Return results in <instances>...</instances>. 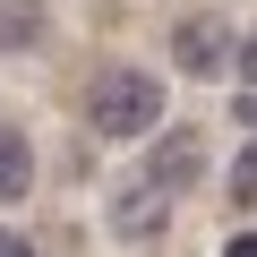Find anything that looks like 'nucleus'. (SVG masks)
<instances>
[{"label": "nucleus", "instance_id": "1", "mask_svg": "<svg viewBox=\"0 0 257 257\" xmlns=\"http://www.w3.org/2000/svg\"><path fill=\"white\" fill-rule=\"evenodd\" d=\"M86 128H94V138H120V146L155 138V128H163V77L155 69H94Z\"/></svg>", "mask_w": 257, "mask_h": 257}, {"label": "nucleus", "instance_id": "2", "mask_svg": "<svg viewBox=\"0 0 257 257\" xmlns=\"http://www.w3.org/2000/svg\"><path fill=\"white\" fill-rule=\"evenodd\" d=\"M206 180V128H155V155H146V189L180 197Z\"/></svg>", "mask_w": 257, "mask_h": 257}, {"label": "nucleus", "instance_id": "3", "mask_svg": "<svg viewBox=\"0 0 257 257\" xmlns=\"http://www.w3.org/2000/svg\"><path fill=\"white\" fill-rule=\"evenodd\" d=\"M172 60H180L189 77H214V69H231V35H223V18H206V9L172 18Z\"/></svg>", "mask_w": 257, "mask_h": 257}, {"label": "nucleus", "instance_id": "4", "mask_svg": "<svg viewBox=\"0 0 257 257\" xmlns=\"http://www.w3.org/2000/svg\"><path fill=\"white\" fill-rule=\"evenodd\" d=\"M26 189H35V138L0 128V206H26Z\"/></svg>", "mask_w": 257, "mask_h": 257}, {"label": "nucleus", "instance_id": "5", "mask_svg": "<svg viewBox=\"0 0 257 257\" xmlns=\"http://www.w3.org/2000/svg\"><path fill=\"white\" fill-rule=\"evenodd\" d=\"M163 206H172V197H155V189H120V197H111V231H120V240H155V231H163Z\"/></svg>", "mask_w": 257, "mask_h": 257}, {"label": "nucleus", "instance_id": "6", "mask_svg": "<svg viewBox=\"0 0 257 257\" xmlns=\"http://www.w3.org/2000/svg\"><path fill=\"white\" fill-rule=\"evenodd\" d=\"M43 43V0H0V52H35Z\"/></svg>", "mask_w": 257, "mask_h": 257}, {"label": "nucleus", "instance_id": "7", "mask_svg": "<svg viewBox=\"0 0 257 257\" xmlns=\"http://www.w3.org/2000/svg\"><path fill=\"white\" fill-rule=\"evenodd\" d=\"M223 189H231V206H257V146L231 155V180H223Z\"/></svg>", "mask_w": 257, "mask_h": 257}, {"label": "nucleus", "instance_id": "8", "mask_svg": "<svg viewBox=\"0 0 257 257\" xmlns=\"http://www.w3.org/2000/svg\"><path fill=\"white\" fill-rule=\"evenodd\" d=\"M231 60H240V77H248V94H257V35H248V43H231Z\"/></svg>", "mask_w": 257, "mask_h": 257}, {"label": "nucleus", "instance_id": "9", "mask_svg": "<svg viewBox=\"0 0 257 257\" xmlns=\"http://www.w3.org/2000/svg\"><path fill=\"white\" fill-rule=\"evenodd\" d=\"M0 257H43V248H35L26 231H0Z\"/></svg>", "mask_w": 257, "mask_h": 257}, {"label": "nucleus", "instance_id": "10", "mask_svg": "<svg viewBox=\"0 0 257 257\" xmlns=\"http://www.w3.org/2000/svg\"><path fill=\"white\" fill-rule=\"evenodd\" d=\"M223 257H257V231H240V240H231V248H223Z\"/></svg>", "mask_w": 257, "mask_h": 257}, {"label": "nucleus", "instance_id": "11", "mask_svg": "<svg viewBox=\"0 0 257 257\" xmlns=\"http://www.w3.org/2000/svg\"><path fill=\"white\" fill-rule=\"evenodd\" d=\"M240 120H248V128H257V94H240Z\"/></svg>", "mask_w": 257, "mask_h": 257}]
</instances>
